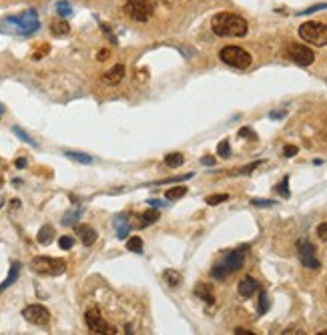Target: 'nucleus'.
I'll return each mask as SVG.
<instances>
[{"instance_id": "nucleus-1", "label": "nucleus", "mask_w": 327, "mask_h": 335, "mask_svg": "<svg viewBox=\"0 0 327 335\" xmlns=\"http://www.w3.org/2000/svg\"><path fill=\"white\" fill-rule=\"evenodd\" d=\"M38 26H40V20H38L36 10L28 8V10H24L23 14L2 18L0 20V32L14 34V36H28V34L36 32Z\"/></svg>"}, {"instance_id": "nucleus-2", "label": "nucleus", "mask_w": 327, "mask_h": 335, "mask_svg": "<svg viewBox=\"0 0 327 335\" xmlns=\"http://www.w3.org/2000/svg\"><path fill=\"white\" fill-rule=\"evenodd\" d=\"M211 28L217 36H229V38H241L247 34L249 24L243 16L231 14V12H219L211 18Z\"/></svg>"}, {"instance_id": "nucleus-3", "label": "nucleus", "mask_w": 327, "mask_h": 335, "mask_svg": "<svg viewBox=\"0 0 327 335\" xmlns=\"http://www.w3.org/2000/svg\"><path fill=\"white\" fill-rule=\"evenodd\" d=\"M243 263H245V247L225 253L223 259L211 269V275H213L215 279H225V277H229L231 273L239 271V269L243 267Z\"/></svg>"}, {"instance_id": "nucleus-4", "label": "nucleus", "mask_w": 327, "mask_h": 335, "mask_svg": "<svg viewBox=\"0 0 327 335\" xmlns=\"http://www.w3.org/2000/svg\"><path fill=\"white\" fill-rule=\"evenodd\" d=\"M30 269L38 275H47V277H58L67 271V261L65 259H56V257H34L30 261Z\"/></svg>"}, {"instance_id": "nucleus-5", "label": "nucleus", "mask_w": 327, "mask_h": 335, "mask_svg": "<svg viewBox=\"0 0 327 335\" xmlns=\"http://www.w3.org/2000/svg\"><path fill=\"white\" fill-rule=\"evenodd\" d=\"M219 58H221L225 65H229V67H233V69H239V71L249 69L251 62H253L251 54H249L247 50H243L241 47H225L219 52Z\"/></svg>"}, {"instance_id": "nucleus-6", "label": "nucleus", "mask_w": 327, "mask_h": 335, "mask_svg": "<svg viewBox=\"0 0 327 335\" xmlns=\"http://www.w3.org/2000/svg\"><path fill=\"white\" fill-rule=\"evenodd\" d=\"M299 36L305 43L313 47H325L327 45V24L325 23H303L299 26Z\"/></svg>"}, {"instance_id": "nucleus-7", "label": "nucleus", "mask_w": 327, "mask_h": 335, "mask_svg": "<svg viewBox=\"0 0 327 335\" xmlns=\"http://www.w3.org/2000/svg\"><path fill=\"white\" fill-rule=\"evenodd\" d=\"M125 12L135 20V23H147L153 12H155V6L151 0H127L125 2Z\"/></svg>"}, {"instance_id": "nucleus-8", "label": "nucleus", "mask_w": 327, "mask_h": 335, "mask_svg": "<svg viewBox=\"0 0 327 335\" xmlns=\"http://www.w3.org/2000/svg\"><path fill=\"white\" fill-rule=\"evenodd\" d=\"M285 56L299 67H309L315 60V52L305 45H299V43H289L285 48Z\"/></svg>"}, {"instance_id": "nucleus-9", "label": "nucleus", "mask_w": 327, "mask_h": 335, "mask_svg": "<svg viewBox=\"0 0 327 335\" xmlns=\"http://www.w3.org/2000/svg\"><path fill=\"white\" fill-rule=\"evenodd\" d=\"M85 321H87L91 333H117L115 327H111V325L103 319V315H100V311H98L96 307H91L89 311L85 313Z\"/></svg>"}, {"instance_id": "nucleus-10", "label": "nucleus", "mask_w": 327, "mask_h": 335, "mask_svg": "<svg viewBox=\"0 0 327 335\" xmlns=\"http://www.w3.org/2000/svg\"><path fill=\"white\" fill-rule=\"evenodd\" d=\"M297 255H299L301 265L307 267V269H319V267H321L317 255H315V247H313L307 239H301L297 243Z\"/></svg>"}, {"instance_id": "nucleus-11", "label": "nucleus", "mask_w": 327, "mask_h": 335, "mask_svg": "<svg viewBox=\"0 0 327 335\" xmlns=\"http://www.w3.org/2000/svg\"><path fill=\"white\" fill-rule=\"evenodd\" d=\"M23 317L28 321V323H32V325H48V321H50V311H48L47 307H43V305H28V307H24L23 309Z\"/></svg>"}, {"instance_id": "nucleus-12", "label": "nucleus", "mask_w": 327, "mask_h": 335, "mask_svg": "<svg viewBox=\"0 0 327 335\" xmlns=\"http://www.w3.org/2000/svg\"><path fill=\"white\" fill-rule=\"evenodd\" d=\"M237 291H239V295H241V297L249 299V297H253V295L259 291V283L253 279V277H245V279H241V281H239Z\"/></svg>"}, {"instance_id": "nucleus-13", "label": "nucleus", "mask_w": 327, "mask_h": 335, "mask_svg": "<svg viewBox=\"0 0 327 335\" xmlns=\"http://www.w3.org/2000/svg\"><path fill=\"white\" fill-rule=\"evenodd\" d=\"M125 78V65H115L113 69L103 74V82L105 85H118Z\"/></svg>"}, {"instance_id": "nucleus-14", "label": "nucleus", "mask_w": 327, "mask_h": 335, "mask_svg": "<svg viewBox=\"0 0 327 335\" xmlns=\"http://www.w3.org/2000/svg\"><path fill=\"white\" fill-rule=\"evenodd\" d=\"M76 235L80 237L85 247H91L94 241H96V231H94L91 225H78L76 227Z\"/></svg>"}, {"instance_id": "nucleus-15", "label": "nucleus", "mask_w": 327, "mask_h": 335, "mask_svg": "<svg viewBox=\"0 0 327 335\" xmlns=\"http://www.w3.org/2000/svg\"><path fill=\"white\" fill-rule=\"evenodd\" d=\"M50 32H52L54 36H67L70 32V26L65 18H56V20L50 23Z\"/></svg>"}, {"instance_id": "nucleus-16", "label": "nucleus", "mask_w": 327, "mask_h": 335, "mask_svg": "<svg viewBox=\"0 0 327 335\" xmlns=\"http://www.w3.org/2000/svg\"><path fill=\"white\" fill-rule=\"evenodd\" d=\"M195 295H197L199 299L207 301V303H213V301H215V295H213V287H211L209 283H199V285L195 287Z\"/></svg>"}, {"instance_id": "nucleus-17", "label": "nucleus", "mask_w": 327, "mask_h": 335, "mask_svg": "<svg viewBox=\"0 0 327 335\" xmlns=\"http://www.w3.org/2000/svg\"><path fill=\"white\" fill-rule=\"evenodd\" d=\"M21 267H23V265L18 263V261H14V263H12V267H10V273H8V277H6V279H4L2 283H0V291H4V289H8V287H10V285H12V283H14V281H16V279H18V273H21Z\"/></svg>"}, {"instance_id": "nucleus-18", "label": "nucleus", "mask_w": 327, "mask_h": 335, "mask_svg": "<svg viewBox=\"0 0 327 335\" xmlns=\"http://www.w3.org/2000/svg\"><path fill=\"white\" fill-rule=\"evenodd\" d=\"M52 239H54V227L52 225H43L40 231H38V235H36V241L40 245H50Z\"/></svg>"}, {"instance_id": "nucleus-19", "label": "nucleus", "mask_w": 327, "mask_h": 335, "mask_svg": "<svg viewBox=\"0 0 327 335\" xmlns=\"http://www.w3.org/2000/svg\"><path fill=\"white\" fill-rule=\"evenodd\" d=\"M115 229H117V235L122 239V237L129 235V231H131V223L127 221V217H115Z\"/></svg>"}, {"instance_id": "nucleus-20", "label": "nucleus", "mask_w": 327, "mask_h": 335, "mask_svg": "<svg viewBox=\"0 0 327 335\" xmlns=\"http://www.w3.org/2000/svg\"><path fill=\"white\" fill-rule=\"evenodd\" d=\"M140 219H142V221L139 223L140 229H142V227H149V225H153V223H157V221H159V211L153 207V209L145 211V213L140 215Z\"/></svg>"}, {"instance_id": "nucleus-21", "label": "nucleus", "mask_w": 327, "mask_h": 335, "mask_svg": "<svg viewBox=\"0 0 327 335\" xmlns=\"http://www.w3.org/2000/svg\"><path fill=\"white\" fill-rule=\"evenodd\" d=\"M165 281L171 285V287H179L181 285V281H183V277H181V273L179 271H175V269H167L163 273Z\"/></svg>"}, {"instance_id": "nucleus-22", "label": "nucleus", "mask_w": 327, "mask_h": 335, "mask_svg": "<svg viewBox=\"0 0 327 335\" xmlns=\"http://www.w3.org/2000/svg\"><path fill=\"white\" fill-rule=\"evenodd\" d=\"M65 155L76 161V163H83V165H91L93 163V157L91 155H85V153H78V151H65Z\"/></svg>"}, {"instance_id": "nucleus-23", "label": "nucleus", "mask_w": 327, "mask_h": 335, "mask_svg": "<svg viewBox=\"0 0 327 335\" xmlns=\"http://www.w3.org/2000/svg\"><path fill=\"white\" fill-rule=\"evenodd\" d=\"M165 163H167V167L177 169V167H181V165L185 163V157H183L181 153H171V155H167V157H165Z\"/></svg>"}, {"instance_id": "nucleus-24", "label": "nucleus", "mask_w": 327, "mask_h": 335, "mask_svg": "<svg viewBox=\"0 0 327 335\" xmlns=\"http://www.w3.org/2000/svg\"><path fill=\"white\" fill-rule=\"evenodd\" d=\"M54 8H56V12H58L60 18H69V16H72V6H70L69 0H58Z\"/></svg>"}, {"instance_id": "nucleus-25", "label": "nucleus", "mask_w": 327, "mask_h": 335, "mask_svg": "<svg viewBox=\"0 0 327 335\" xmlns=\"http://www.w3.org/2000/svg\"><path fill=\"white\" fill-rule=\"evenodd\" d=\"M12 133H14V135H16V137H18L21 141H24V143L30 144V146H34V149L38 146V143H36V141H34V139H32V137H30V135H28L26 131H23L21 127H12Z\"/></svg>"}, {"instance_id": "nucleus-26", "label": "nucleus", "mask_w": 327, "mask_h": 335, "mask_svg": "<svg viewBox=\"0 0 327 335\" xmlns=\"http://www.w3.org/2000/svg\"><path fill=\"white\" fill-rule=\"evenodd\" d=\"M80 215H83V209H80V207L70 209V211H67L65 217H63V225H74V223H76V219H78Z\"/></svg>"}, {"instance_id": "nucleus-27", "label": "nucleus", "mask_w": 327, "mask_h": 335, "mask_svg": "<svg viewBox=\"0 0 327 335\" xmlns=\"http://www.w3.org/2000/svg\"><path fill=\"white\" fill-rule=\"evenodd\" d=\"M185 195H187V187L181 185V187H171L165 197H167L169 201H177V199H181V197H185Z\"/></svg>"}, {"instance_id": "nucleus-28", "label": "nucleus", "mask_w": 327, "mask_h": 335, "mask_svg": "<svg viewBox=\"0 0 327 335\" xmlns=\"http://www.w3.org/2000/svg\"><path fill=\"white\" fill-rule=\"evenodd\" d=\"M217 155H219L221 159H229V157H231V144H229L227 139L217 144Z\"/></svg>"}, {"instance_id": "nucleus-29", "label": "nucleus", "mask_w": 327, "mask_h": 335, "mask_svg": "<svg viewBox=\"0 0 327 335\" xmlns=\"http://www.w3.org/2000/svg\"><path fill=\"white\" fill-rule=\"evenodd\" d=\"M127 249L133 251V253H140L142 251V239L140 237H131L127 241Z\"/></svg>"}, {"instance_id": "nucleus-30", "label": "nucleus", "mask_w": 327, "mask_h": 335, "mask_svg": "<svg viewBox=\"0 0 327 335\" xmlns=\"http://www.w3.org/2000/svg\"><path fill=\"white\" fill-rule=\"evenodd\" d=\"M287 185H289V177H285L279 185L275 187V191L279 193L283 199H289V197H291V191H289V187H287Z\"/></svg>"}, {"instance_id": "nucleus-31", "label": "nucleus", "mask_w": 327, "mask_h": 335, "mask_svg": "<svg viewBox=\"0 0 327 335\" xmlns=\"http://www.w3.org/2000/svg\"><path fill=\"white\" fill-rule=\"evenodd\" d=\"M229 199V195L227 193H219V195H209L205 201L209 203V205H219V203H225Z\"/></svg>"}, {"instance_id": "nucleus-32", "label": "nucleus", "mask_w": 327, "mask_h": 335, "mask_svg": "<svg viewBox=\"0 0 327 335\" xmlns=\"http://www.w3.org/2000/svg\"><path fill=\"white\" fill-rule=\"evenodd\" d=\"M267 309H269V297H267L265 291H261V295H259V309L257 311L263 315V313H267Z\"/></svg>"}, {"instance_id": "nucleus-33", "label": "nucleus", "mask_w": 327, "mask_h": 335, "mask_svg": "<svg viewBox=\"0 0 327 335\" xmlns=\"http://www.w3.org/2000/svg\"><path fill=\"white\" fill-rule=\"evenodd\" d=\"M325 8H327V2H321V4H313V6L305 8V10H299V12H297V16H303V14H313V12H317V10H325Z\"/></svg>"}, {"instance_id": "nucleus-34", "label": "nucleus", "mask_w": 327, "mask_h": 335, "mask_svg": "<svg viewBox=\"0 0 327 335\" xmlns=\"http://www.w3.org/2000/svg\"><path fill=\"white\" fill-rule=\"evenodd\" d=\"M261 165V161H255V163H251V165H247V167H241L237 169V171H231V175H249L253 169H257Z\"/></svg>"}, {"instance_id": "nucleus-35", "label": "nucleus", "mask_w": 327, "mask_h": 335, "mask_svg": "<svg viewBox=\"0 0 327 335\" xmlns=\"http://www.w3.org/2000/svg\"><path fill=\"white\" fill-rule=\"evenodd\" d=\"M193 177V173H187V175H179V177H171V179H163L159 181V185H165V183H179V181H187Z\"/></svg>"}, {"instance_id": "nucleus-36", "label": "nucleus", "mask_w": 327, "mask_h": 335, "mask_svg": "<svg viewBox=\"0 0 327 335\" xmlns=\"http://www.w3.org/2000/svg\"><path fill=\"white\" fill-rule=\"evenodd\" d=\"M251 205L253 207H273L275 201H269V199H251Z\"/></svg>"}, {"instance_id": "nucleus-37", "label": "nucleus", "mask_w": 327, "mask_h": 335, "mask_svg": "<svg viewBox=\"0 0 327 335\" xmlns=\"http://www.w3.org/2000/svg\"><path fill=\"white\" fill-rule=\"evenodd\" d=\"M58 245H60V249H65V251H69V249H72V245H74V239L72 237H60L58 239Z\"/></svg>"}, {"instance_id": "nucleus-38", "label": "nucleus", "mask_w": 327, "mask_h": 335, "mask_svg": "<svg viewBox=\"0 0 327 335\" xmlns=\"http://www.w3.org/2000/svg\"><path fill=\"white\" fill-rule=\"evenodd\" d=\"M295 155H297V146H293V144H287V146L283 149V157L291 159V157H295Z\"/></svg>"}, {"instance_id": "nucleus-39", "label": "nucleus", "mask_w": 327, "mask_h": 335, "mask_svg": "<svg viewBox=\"0 0 327 335\" xmlns=\"http://www.w3.org/2000/svg\"><path fill=\"white\" fill-rule=\"evenodd\" d=\"M239 137H249V139H253V141L257 139V135H255V133H253L249 127H243V129L239 131Z\"/></svg>"}, {"instance_id": "nucleus-40", "label": "nucleus", "mask_w": 327, "mask_h": 335, "mask_svg": "<svg viewBox=\"0 0 327 335\" xmlns=\"http://www.w3.org/2000/svg\"><path fill=\"white\" fill-rule=\"evenodd\" d=\"M317 237L327 243V223H321V225L317 227Z\"/></svg>"}, {"instance_id": "nucleus-41", "label": "nucleus", "mask_w": 327, "mask_h": 335, "mask_svg": "<svg viewBox=\"0 0 327 335\" xmlns=\"http://www.w3.org/2000/svg\"><path fill=\"white\" fill-rule=\"evenodd\" d=\"M111 56V52L107 50V48H103V50H98V54H96V60H107Z\"/></svg>"}, {"instance_id": "nucleus-42", "label": "nucleus", "mask_w": 327, "mask_h": 335, "mask_svg": "<svg viewBox=\"0 0 327 335\" xmlns=\"http://www.w3.org/2000/svg\"><path fill=\"white\" fill-rule=\"evenodd\" d=\"M47 52H48V47H43L38 52H34V54H32V60H40V56H43V54H47Z\"/></svg>"}, {"instance_id": "nucleus-43", "label": "nucleus", "mask_w": 327, "mask_h": 335, "mask_svg": "<svg viewBox=\"0 0 327 335\" xmlns=\"http://www.w3.org/2000/svg\"><path fill=\"white\" fill-rule=\"evenodd\" d=\"M201 163H203V165H207V167H213V165H215V159H213V157H203V159H201Z\"/></svg>"}, {"instance_id": "nucleus-44", "label": "nucleus", "mask_w": 327, "mask_h": 335, "mask_svg": "<svg viewBox=\"0 0 327 335\" xmlns=\"http://www.w3.org/2000/svg\"><path fill=\"white\" fill-rule=\"evenodd\" d=\"M233 333L235 335H253V331H249V329H243V327H237Z\"/></svg>"}, {"instance_id": "nucleus-45", "label": "nucleus", "mask_w": 327, "mask_h": 335, "mask_svg": "<svg viewBox=\"0 0 327 335\" xmlns=\"http://www.w3.org/2000/svg\"><path fill=\"white\" fill-rule=\"evenodd\" d=\"M269 117H271V119H283V117H285V111H273Z\"/></svg>"}, {"instance_id": "nucleus-46", "label": "nucleus", "mask_w": 327, "mask_h": 335, "mask_svg": "<svg viewBox=\"0 0 327 335\" xmlns=\"http://www.w3.org/2000/svg\"><path fill=\"white\" fill-rule=\"evenodd\" d=\"M149 205H151V207H163L165 203H163V201H159V199H151V201H149Z\"/></svg>"}, {"instance_id": "nucleus-47", "label": "nucleus", "mask_w": 327, "mask_h": 335, "mask_svg": "<svg viewBox=\"0 0 327 335\" xmlns=\"http://www.w3.org/2000/svg\"><path fill=\"white\" fill-rule=\"evenodd\" d=\"M289 333H303L301 329H295V327H287L285 331H283V335H289Z\"/></svg>"}, {"instance_id": "nucleus-48", "label": "nucleus", "mask_w": 327, "mask_h": 335, "mask_svg": "<svg viewBox=\"0 0 327 335\" xmlns=\"http://www.w3.org/2000/svg\"><path fill=\"white\" fill-rule=\"evenodd\" d=\"M14 165H16L18 169H24V167H26V159H16V163H14Z\"/></svg>"}, {"instance_id": "nucleus-49", "label": "nucleus", "mask_w": 327, "mask_h": 335, "mask_svg": "<svg viewBox=\"0 0 327 335\" xmlns=\"http://www.w3.org/2000/svg\"><path fill=\"white\" fill-rule=\"evenodd\" d=\"M2 113H4V104L0 102V115H2Z\"/></svg>"}, {"instance_id": "nucleus-50", "label": "nucleus", "mask_w": 327, "mask_h": 335, "mask_svg": "<svg viewBox=\"0 0 327 335\" xmlns=\"http://www.w3.org/2000/svg\"><path fill=\"white\" fill-rule=\"evenodd\" d=\"M319 335H327V329H325V331H319Z\"/></svg>"}, {"instance_id": "nucleus-51", "label": "nucleus", "mask_w": 327, "mask_h": 335, "mask_svg": "<svg viewBox=\"0 0 327 335\" xmlns=\"http://www.w3.org/2000/svg\"><path fill=\"white\" fill-rule=\"evenodd\" d=\"M0 207H2V201H0Z\"/></svg>"}]
</instances>
